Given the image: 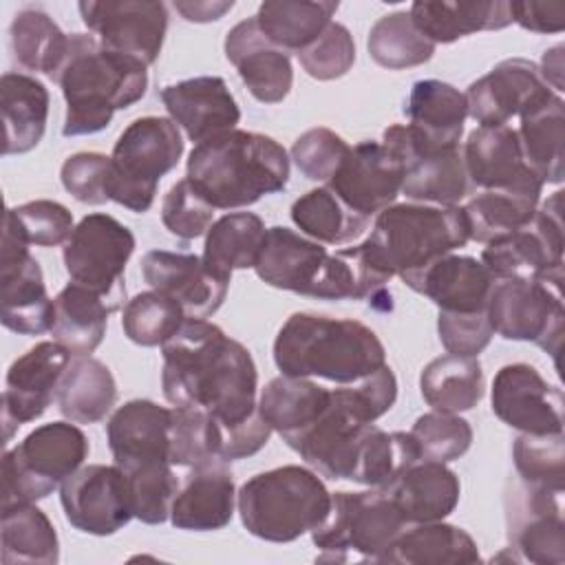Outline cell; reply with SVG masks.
Listing matches in <instances>:
<instances>
[{"mask_svg":"<svg viewBox=\"0 0 565 565\" xmlns=\"http://www.w3.org/2000/svg\"><path fill=\"white\" fill-rule=\"evenodd\" d=\"M130 483L132 514L141 523L157 525L170 516L172 501L179 492V479L170 463H150L135 470H124Z\"/></svg>","mask_w":565,"mask_h":565,"instance_id":"obj_51","label":"cell"},{"mask_svg":"<svg viewBox=\"0 0 565 565\" xmlns=\"http://www.w3.org/2000/svg\"><path fill=\"white\" fill-rule=\"evenodd\" d=\"M225 57L234 64L254 99L278 104L289 95L294 84L289 53L265 38L256 18L241 20L227 31Z\"/></svg>","mask_w":565,"mask_h":565,"instance_id":"obj_28","label":"cell"},{"mask_svg":"<svg viewBox=\"0 0 565 565\" xmlns=\"http://www.w3.org/2000/svg\"><path fill=\"white\" fill-rule=\"evenodd\" d=\"M161 102L170 119L183 128L190 141L201 143L234 130L241 108L218 75H201L161 88Z\"/></svg>","mask_w":565,"mask_h":565,"instance_id":"obj_27","label":"cell"},{"mask_svg":"<svg viewBox=\"0 0 565 565\" xmlns=\"http://www.w3.org/2000/svg\"><path fill=\"white\" fill-rule=\"evenodd\" d=\"M384 490L406 523H428L444 521L457 508L461 483L446 463L419 459Z\"/></svg>","mask_w":565,"mask_h":565,"instance_id":"obj_31","label":"cell"},{"mask_svg":"<svg viewBox=\"0 0 565 565\" xmlns=\"http://www.w3.org/2000/svg\"><path fill=\"white\" fill-rule=\"evenodd\" d=\"M369 55L388 71H402L428 62L435 44L415 26L408 11L382 15L369 31Z\"/></svg>","mask_w":565,"mask_h":565,"instance_id":"obj_46","label":"cell"},{"mask_svg":"<svg viewBox=\"0 0 565 565\" xmlns=\"http://www.w3.org/2000/svg\"><path fill=\"white\" fill-rule=\"evenodd\" d=\"M106 435L113 459L121 470L150 463L172 466V408L152 399H130L110 415Z\"/></svg>","mask_w":565,"mask_h":565,"instance_id":"obj_25","label":"cell"},{"mask_svg":"<svg viewBox=\"0 0 565 565\" xmlns=\"http://www.w3.org/2000/svg\"><path fill=\"white\" fill-rule=\"evenodd\" d=\"M71 358L60 342L46 340L11 362L2 393L4 444L22 424L38 419L51 406Z\"/></svg>","mask_w":565,"mask_h":565,"instance_id":"obj_20","label":"cell"},{"mask_svg":"<svg viewBox=\"0 0 565 565\" xmlns=\"http://www.w3.org/2000/svg\"><path fill=\"white\" fill-rule=\"evenodd\" d=\"M415 26L433 44H450L479 31H499L512 24L510 7L503 0H455L413 2L408 9Z\"/></svg>","mask_w":565,"mask_h":565,"instance_id":"obj_34","label":"cell"},{"mask_svg":"<svg viewBox=\"0 0 565 565\" xmlns=\"http://www.w3.org/2000/svg\"><path fill=\"white\" fill-rule=\"evenodd\" d=\"M11 53L18 66L44 73L55 82L68 51V35L42 9H22L9 26Z\"/></svg>","mask_w":565,"mask_h":565,"instance_id":"obj_43","label":"cell"},{"mask_svg":"<svg viewBox=\"0 0 565 565\" xmlns=\"http://www.w3.org/2000/svg\"><path fill=\"white\" fill-rule=\"evenodd\" d=\"M53 340L60 342L73 358L90 355L106 335L108 316L115 311L110 302L77 282H68L53 298Z\"/></svg>","mask_w":565,"mask_h":565,"instance_id":"obj_36","label":"cell"},{"mask_svg":"<svg viewBox=\"0 0 565 565\" xmlns=\"http://www.w3.org/2000/svg\"><path fill=\"white\" fill-rule=\"evenodd\" d=\"M254 269L269 287L300 296L320 300L366 298L360 271L342 249L329 254L322 243L282 225L267 230Z\"/></svg>","mask_w":565,"mask_h":565,"instance_id":"obj_7","label":"cell"},{"mask_svg":"<svg viewBox=\"0 0 565 565\" xmlns=\"http://www.w3.org/2000/svg\"><path fill=\"white\" fill-rule=\"evenodd\" d=\"M510 18L519 26L534 33H561L565 29V4L563 2H508Z\"/></svg>","mask_w":565,"mask_h":565,"instance_id":"obj_58","label":"cell"},{"mask_svg":"<svg viewBox=\"0 0 565 565\" xmlns=\"http://www.w3.org/2000/svg\"><path fill=\"white\" fill-rule=\"evenodd\" d=\"M349 143L329 128H311L291 146L296 168L311 181H329L349 152Z\"/></svg>","mask_w":565,"mask_h":565,"instance_id":"obj_55","label":"cell"},{"mask_svg":"<svg viewBox=\"0 0 565 565\" xmlns=\"http://www.w3.org/2000/svg\"><path fill=\"white\" fill-rule=\"evenodd\" d=\"M86 457L88 439L75 424L38 426L2 457V510L46 499Z\"/></svg>","mask_w":565,"mask_h":565,"instance_id":"obj_9","label":"cell"},{"mask_svg":"<svg viewBox=\"0 0 565 565\" xmlns=\"http://www.w3.org/2000/svg\"><path fill=\"white\" fill-rule=\"evenodd\" d=\"M64 190L79 203L102 205L108 199L110 157L102 152H75L60 170Z\"/></svg>","mask_w":565,"mask_h":565,"instance_id":"obj_56","label":"cell"},{"mask_svg":"<svg viewBox=\"0 0 565 565\" xmlns=\"http://www.w3.org/2000/svg\"><path fill=\"white\" fill-rule=\"evenodd\" d=\"M558 497L523 481L514 488V494L508 499V525L512 547L521 558L536 565H563L565 523Z\"/></svg>","mask_w":565,"mask_h":565,"instance_id":"obj_26","label":"cell"},{"mask_svg":"<svg viewBox=\"0 0 565 565\" xmlns=\"http://www.w3.org/2000/svg\"><path fill=\"white\" fill-rule=\"evenodd\" d=\"M408 128L433 148H455L463 135L468 117L466 95L441 79H419L413 84L404 106Z\"/></svg>","mask_w":565,"mask_h":565,"instance_id":"obj_32","label":"cell"},{"mask_svg":"<svg viewBox=\"0 0 565 565\" xmlns=\"http://www.w3.org/2000/svg\"><path fill=\"white\" fill-rule=\"evenodd\" d=\"M411 437L419 448V459L448 463L468 452L472 444V426L455 413H424L415 419Z\"/></svg>","mask_w":565,"mask_h":565,"instance_id":"obj_50","label":"cell"},{"mask_svg":"<svg viewBox=\"0 0 565 565\" xmlns=\"http://www.w3.org/2000/svg\"><path fill=\"white\" fill-rule=\"evenodd\" d=\"M494 276L488 267L459 254H446L430 263L408 287L433 300L439 311H486Z\"/></svg>","mask_w":565,"mask_h":565,"instance_id":"obj_30","label":"cell"},{"mask_svg":"<svg viewBox=\"0 0 565 565\" xmlns=\"http://www.w3.org/2000/svg\"><path fill=\"white\" fill-rule=\"evenodd\" d=\"M563 192L536 207L521 230L486 243L481 263L494 280L521 278L563 287Z\"/></svg>","mask_w":565,"mask_h":565,"instance_id":"obj_12","label":"cell"},{"mask_svg":"<svg viewBox=\"0 0 565 565\" xmlns=\"http://www.w3.org/2000/svg\"><path fill=\"white\" fill-rule=\"evenodd\" d=\"M331 391L309 377L280 375L267 382L258 399V413L280 437L309 426L329 404Z\"/></svg>","mask_w":565,"mask_h":565,"instance_id":"obj_42","label":"cell"},{"mask_svg":"<svg viewBox=\"0 0 565 565\" xmlns=\"http://www.w3.org/2000/svg\"><path fill=\"white\" fill-rule=\"evenodd\" d=\"M296 55L309 77L329 82L351 71L355 62V42L344 24L331 22L318 40H313Z\"/></svg>","mask_w":565,"mask_h":565,"instance_id":"obj_53","label":"cell"},{"mask_svg":"<svg viewBox=\"0 0 565 565\" xmlns=\"http://www.w3.org/2000/svg\"><path fill=\"white\" fill-rule=\"evenodd\" d=\"M561 289L541 280H494L486 307L492 331L505 340L534 342L556 360L565 322Z\"/></svg>","mask_w":565,"mask_h":565,"instance_id":"obj_14","label":"cell"},{"mask_svg":"<svg viewBox=\"0 0 565 565\" xmlns=\"http://www.w3.org/2000/svg\"><path fill=\"white\" fill-rule=\"evenodd\" d=\"M185 179L214 210L247 207L287 188L289 157L276 139L234 128L192 148Z\"/></svg>","mask_w":565,"mask_h":565,"instance_id":"obj_4","label":"cell"},{"mask_svg":"<svg viewBox=\"0 0 565 565\" xmlns=\"http://www.w3.org/2000/svg\"><path fill=\"white\" fill-rule=\"evenodd\" d=\"M492 413L510 428L527 435L563 433V393L525 362L497 371L490 388Z\"/></svg>","mask_w":565,"mask_h":565,"instance_id":"obj_19","label":"cell"},{"mask_svg":"<svg viewBox=\"0 0 565 565\" xmlns=\"http://www.w3.org/2000/svg\"><path fill=\"white\" fill-rule=\"evenodd\" d=\"M161 388L174 408L201 411L221 428L258 413V373L252 353L207 320L188 318L161 344Z\"/></svg>","mask_w":565,"mask_h":565,"instance_id":"obj_1","label":"cell"},{"mask_svg":"<svg viewBox=\"0 0 565 565\" xmlns=\"http://www.w3.org/2000/svg\"><path fill=\"white\" fill-rule=\"evenodd\" d=\"M183 154L179 126L168 117H139L115 141L110 154L108 199L143 214L152 207L157 185Z\"/></svg>","mask_w":565,"mask_h":565,"instance_id":"obj_8","label":"cell"},{"mask_svg":"<svg viewBox=\"0 0 565 565\" xmlns=\"http://www.w3.org/2000/svg\"><path fill=\"white\" fill-rule=\"evenodd\" d=\"M468 115L479 126H505L543 99L556 95L541 77L539 66L525 57L499 62L463 93Z\"/></svg>","mask_w":565,"mask_h":565,"instance_id":"obj_23","label":"cell"},{"mask_svg":"<svg viewBox=\"0 0 565 565\" xmlns=\"http://www.w3.org/2000/svg\"><path fill=\"white\" fill-rule=\"evenodd\" d=\"M406 525L395 501L382 488L333 492L331 510L311 532V541L322 552L318 561L344 563L358 554L380 563Z\"/></svg>","mask_w":565,"mask_h":565,"instance_id":"obj_10","label":"cell"},{"mask_svg":"<svg viewBox=\"0 0 565 565\" xmlns=\"http://www.w3.org/2000/svg\"><path fill=\"white\" fill-rule=\"evenodd\" d=\"M291 221L309 238L327 245H344L360 238L371 218L347 207L327 185L313 188L291 205Z\"/></svg>","mask_w":565,"mask_h":565,"instance_id":"obj_45","label":"cell"},{"mask_svg":"<svg viewBox=\"0 0 565 565\" xmlns=\"http://www.w3.org/2000/svg\"><path fill=\"white\" fill-rule=\"evenodd\" d=\"M161 223L166 230L183 241L207 234L214 223V207L192 188L188 179L177 181L161 203Z\"/></svg>","mask_w":565,"mask_h":565,"instance_id":"obj_54","label":"cell"},{"mask_svg":"<svg viewBox=\"0 0 565 565\" xmlns=\"http://www.w3.org/2000/svg\"><path fill=\"white\" fill-rule=\"evenodd\" d=\"M267 227L254 212H232L214 221L205 234L203 263L218 276L256 265Z\"/></svg>","mask_w":565,"mask_h":565,"instance_id":"obj_41","label":"cell"},{"mask_svg":"<svg viewBox=\"0 0 565 565\" xmlns=\"http://www.w3.org/2000/svg\"><path fill=\"white\" fill-rule=\"evenodd\" d=\"M146 282L177 300L188 318L205 320L216 313L227 296L230 278L212 271L201 256L152 249L141 258Z\"/></svg>","mask_w":565,"mask_h":565,"instance_id":"obj_24","label":"cell"},{"mask_svg":"<svg viewBox=\"0 0 565 565\" xmlns=\"http://www.w3.org/2000/svg\"><path fill=\"white\" fill-rule=\"evenodd\" d=\"M437 333L448 353L470 355V358H477L494 335L486 311H475V313L439 311Z\"/></svg>","mask_w":565,"mask_h":565,"instance_id":"obj_57","label":"cell"},{"mask_svg":"<svg viewBox=\"0 0 565 565\" xmlns=\"http://www.w3.org/2000/svg\"><path fill=\"white\" fill-rule=\"evenodd\" d=\"M46 86L24 73H4L0 79L2 110V154H24L33 150L46 130L49 119Z\"/></svg>","mask_w":565,"mask_h":565,"instance_id":"obj_33","label":"cell"},{"mask_svg":"<svg viewBox=\"0 0 565 565\" xmlns=\"http://www.w3.org/2000/svg\"><path fill=\"white\" fill-rule=\"evenodd\" d=\"M55 305L46 294L40 263L31 256L29 243L4 214L0 247V320L22 335H40L51 331Z\"/></svg>","mask_w":565,"mask_h":565,"instance_id":"obj_15","label":"cell"},{"mask_svg":"<svg viewBox=\"0 0 565 565\" xmlns=\"http://www.w3.org/2000/svg\"><path fill=\"white\" fill-rule=\"evenodd\" d=\"M382 143L391 148L402 166V192L415 203L457 205L470 190L461 148H433L424 143L408 124H393L384 130Z\"/></svg>","mask_w":565,"mask_h":565,"instance_id":"obj_16","label":"cell"},{"mask_svg":"<svg viewBox=\"0 0 565 565\" xmlns=\"http://www.w3.org/2000/svg\"><path fill=\"white\" fill-rule=\"evenodd\" d=\"M274 362L289 377L353 384L386 364L375 331L351 318L291 313L274 340Z\"/></svg>","mask_w":565,"mask_h":565,"instance_id":"obj_5","label":"cell"},{"mask_svg":"<svg viewBox=\"0 0 565 565\" xmlns=\"http://www.w3.org/2000/svg\"><path fill=\"white\" fill-rule=\"evenodd\" d=\"M236 490L230 461L212 457L190 466L170 508V521L177 530L214 532L234 516Z\"/></svg>","mask_w":565,"mask_h":565,"instance_id":"obj_29","label":"cell"},{"mask_svg":"<svg viewBox=\"0 0 565 565\" xmlns=\"http://www.w3.org/2000/svg\"><path fill=\"white\" fill-rule=\"evenodd\" d=\"M514 468L525 486L563 494L565 490V437L521 433L512 446Z\"/></svg>","mask_w":565,"mask_h":565,"instance_id":"obj_49","label":"cell"},{"mask_svg":"<svg viewBox=\"0 0 565 565\" xmlns=\"http://www.w3.org/2000/svg\"><path fill=\"white\" fill-rule=\"evenodd\" d=\"M419 388L433 411L459 415L483 397V371L477 358L446 353L424 366Z\"/></svg>","mask_w":565,"mask_h":565,"instance_id":"obj_39","label":"cell"},{"mask_svg":"<svg viewBox=\"0 0 565 565\" xmlns=\"http://www.w3.org/2000/svg\"><path fill=\"white\" fill-rule=\"evenodd\" d=\"M82 22L99 44L154 64L168 31V9L154 0H84L77 4Z\"/></svg>","mask_w":565,"mask_h":565,"instance_id":"obj_18","label":"cell"},{"mask_svg":"<svg viewBox=\"0 0 565 565\" xmlns=\"http://www.w3.org/2000/svg\"><path fill=\"white\" fill-rule=\"evenodd\" d=\"M135 252V234L110 214H86L64 243V267L77 282L110 302L117 311L126 300L124 271Z\"/></svg>","mask_w":565,"mask_h":565,"instance_id":"obj_11","label":"cell"},{"mask_svg":"<svg viewBox=\"0 0 565 565\" xmlns=\"http://www.w3.org/2000/svg\"><path fill=\"white\" fill-rule=\"evenodd\" d=\"M188 320L183 307L161 291H141L126 302L121 329L139 347L166 344Z\"/></svg>","mask_w":565,"mask_h":565,"instance_id":"obj_48","label":"cell"},{"mask_svg":"<svg viewBox=\"0 0 565 565\" xmlns=\"http://www.w3.org/2000/svg\"><path fill=\"white\" fill-rule=\"evenodd\" d=\"M60 503L66 521L93 536L115 534L135 516L128 475L117 463L75 470L60 486Z\"/></svg>","mask_w":565,"mask_h":565,"instance_id":"obj_17","label":"cell"},{"mask_svg":"<svg viewBox=\"0 0 565 565\" xmlns=\"http://www.w3.org/2000/svg\"><path fill=\"white\" fill-rule=\"evenodd\" d=\"M470 241L466 212L459 205L397 203L375 216L371 234L355 247H344L362 278L366 298L384 289L393 276L406 287L437 258Z\"/></svg>","mask_w":565,"mask_h":565,"instance_id":"obj_2","label":"cell"},{"mask_svg":"<svg viewBox=\"0 0 565 565\" xmlns=\"http://www.w3.org/2000/svg\"><path fill=\"white\" fill-rule=\"evenodd\" d=\"M479 561V547L466 530L444 521H428L404 527L380 563L470 565Z\"/></svg>","mask_w":565,"mask_h":565,"instance_id":"obj_35","label":"cell"},{"mask_svg":"<svg viewBox=\"0 0 565 565\" xmlns=\"http://www.w3.org/2000/svg\"><path fill=\"white\" fill-rule=\"evenodd\" d=\"M371 426L373 424L355 408L349 386L344 384L331 391L327 408L309 426L282 439L318 475L353 481Z\"/></svg>","mask_w":565,"mask_h":565,"instance_id":"obj_13","label":"cell"},{"mask_svg":"<svg viewBox=\"0 0 565 565\" xmlns=\"http://www.w3.org/2000/svg\"><path fill=\"white\" fill-rule=\"evenodd\" d=\"M404 166L382 141L351 146L327 188L353 212L373 216L395 203L402 192Z\"/></svg>","mask_w":565,"mask_h":565,"instance_id":"obj_21","label":"cell"},{"mask_svg":"<svg viewBox=\"0 0 565 565\" xmlns=\"http://www.w3.org/2000/svg\"><path fill=\"white\" fill-rule=\"evenodd\" d=\"M7 214L13 218L24 241L38 247L64 245L75 230L68 207L49 199H38L18 207H9Z\"/></svg>","mask_w":565,"mask_h":565,"instance_id":"obj_52","label":"cell"},{"mask_svg":"<svg viewBox=\"0 0 565 565\" xmlns=\"http://www.w3.org/2000/svg\"><path fill=\"white\" fill-rule=\"evenodd\" d=\"M338 2L307 0H267L254 15L265 38L282 51L300 53L333 22Z\"/></svg>","mask_w":565,"mask_h":565,"instance_id":"obj_40","label":"cell"},{"mask_svg":"<svg viewBox=\"0 0 565 565\" xmlns=\"http://www.w3.org/2000/svg\"><path fill=\"white\" fill-rule=\"evenodd\" d=\"M236 505L245 530L269 543H291L313 532L331 510V492L318 472L280 466L247 479Z\"/></svg>","mask_w":565,"mask_h":565,"instance_id":"obj_6","label":"cell"},{"mask_svg":"<svg viewBox=\"0 0 565 565\" xmlns=\"http://www.w3.org/2000/svg\"><path fill=\"white\" fill-rule=\"evenodd\" d=\"M2 563H42L60 561V541L53 523L35 503H20L2 510Z\"/></svg>","mask_w":565,"mask_h":565,"instance_id":"obj_44","label":"cell"},{"mask_svg":"<svg viewBox=\"0 0 565 565\" xmlns=\"http://www.w3.org/2000/svg\"><path fill=\"white\" fill-rule=\"evenodd\" d=\"M516 130L523 157L543 183H561L565 177V104L552 95L525 110Z\"/></svg>","mask_w":565,"mask_h":565,"instance_id":"obj_38","label":"cell"},{"mask_svg":"<svg viewBox=\"0 0 565 565\" xmlns=\"http://www.w3.org/2000/svg\"><path fill=\"white\" fill-rule=\"evenodd\" d=\"M468 181L483 190H503L541 199L543 181L527 166L512 126H479L461 148Z\"/></svg>","mask_w":565,"mask_h":565,"instance_id":"obj_22","label":"cell"},{"mask_svg":"<svg viewBox=\"0 0 565 565\" xmlns=\"http://www.w3.org/2000/svg\"><path fill=\"white\" fill-rule=\"evenodd\" d=\"M55 399L68 422L95 424L113 411L117 384L104 362L90 355H75L60 380Z\"/></svg>","mask_w":565,"mask_h":565,"instance_id":"obj_37","label":"cell"},{"mask_svg":"<svg viewBox=\"0 0 565 565\" xmlns=\"http://www.w3.org/2000/svg\"><path fill=\"white\" fill-rule=\"evenodd\" d=\"M234 7L232 0H188L174 2V9L188 22H214L221 20Z\"/></svg>","mask_w":565,"mask_h":565,"instance_id":"obj_59","label":"cell"},{"mask_svg":"<svg viewBox=\"0 0 565 565\" xmlns=\"http://www.w3.org/2000/svg\"><path fill=\"white\" fill-rule=\"evenodd\" d=\"M55 82L66 99L62 135H95L110 124L115 110H124L146 95L148 64L102 46L88 33H71Z\"/></svg>","mask_w":565,"mask_h":565,"instance_id":"obj_3","label":"cell"},{"mask_svg":"<svg viewBox=\"0 0 565 565\" xmlns=\"http://www.w3.org/2000/svg\"><path fill=\"white\" fill-rule=\"evenodd\" d=\"M539 71L550 88H554L556 93H563V46L561 44L543 53Z\"/></svg>","mask_w":565,"mask_h":565,"instance_id":"obj_60","label":"cell"},{"mask_svg":"<svg viewBox=\"0 0 565 565\" xmlns=\"http://www.w3.org/2000/svg\"><path fill=\"white\" fill-rule=\"evenodd\" d=\"M536 205L539 199L525 194L503 190L479 192L463 205L470 241L490 243L521 230L532 221Z\"/></svg>","mask_w":565,"mask_h":565,"instance_id":"obj_47","label":"cell"}]
</instances>
